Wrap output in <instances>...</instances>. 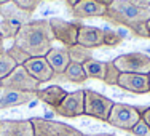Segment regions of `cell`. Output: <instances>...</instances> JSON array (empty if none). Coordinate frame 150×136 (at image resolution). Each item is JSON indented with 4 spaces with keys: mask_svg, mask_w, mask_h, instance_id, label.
I'll return each mask as SVG.
<instances>
[{
    "mask_svg": "<svg viewBox=\"0 0 150 136\" xmlns=\"http://www.w3.org/2000/svg\"><path fill=\"white\" fill-rule=\"evenodd\" d=\"M51 26L48 19H35L21 26L18 35L13 40V45L21 48L29 58H45L53 48Z\"/></svg>",
    "mask_w": 150,
    "mask_h": 136,
    "instance_id": "6da1fadb",
    "label": "cell"
},
{
    "mask_svg": "<svg viewBox=\"0 0 150 136\" xmlns=\"http://www.w3.org/2000/svg\"><path fill=\"white\" fill-rule=\"evenodd\" d=\"M104 18L113 24L133 29L137 24L147 23L150 19V8H137L128 0H113Z\"/></svg>",
    "mask_w": 150,
    "mask_h": 136,
    "instance_id": "7a4b0ae2",
    "label": "cell"
},
{
    "mask_svg": "<svg viewBox=\"0 0 150 136\" xmlns=\"http://www.w3.org/2000/svg\"><path fill=\"white\" fill-rule=\"evenodd\" d=\"M139 120H141L139 107L131 106V104H123V103H115L112 110H110L107 123L115 128H120V130L131 131Z\"/></svg>",
    "mask_w": 150,
    "mask_h": 136,
    "instance_id": "3957f363",
    "label": "cell"
},
{
    "mask_svg": "<svg viewBox=\"0 0 150 136\" xmlns=\"http://www.w3.org/2000/svg\"><path fill=\"white\" fill-rule=\"evenodd\" d=\"M30 123L34 127V136H83L80 130L62 122L32 117Z\"/></svg>",
    "mask_w": 150,
    "mask_h": 136,
    "instance_id": "277c9868",
    "label": "cell"
},
{
    "mask_svg": "<svg viewBox=\"0 0 150 136\" xmlns=\"http://www.w3.org/2000/svg\"><path fill=\"white\" fill-rule=\"evenodd\" d=\"M113 104L115 103L112 99L101 93L94 90H85V115H90L101 122H107Z\"/></svg>",
    "mask_w": 150,
    "mask_h": 136,
    "instance_id": "5b68a950",
    "label": "cell"
},
{
    "mask_svg": "<svg viewBox=\"0 0 150 136\" xmlns=\"http://www.w3.org/2000/svg\"><path fill=\"white\" fill-rule=\"evenodd\" d=\"M113 64L123 74H144L150 72V56L141 51H131L120 55L113 59Z\"/></svg>",
    "mask_w": 150,
    "mask_h": 136,
    "instance_id": "8992f818",
    "label": "cell"
},
{
    "mask_svg": "<svg viewBox=\"0 0 150 136\" xmlns=\"http://www.w3.org/2000/svg\"><path fill=\"white\" fill-rule=\"evenodd\" d=\"M50 26H51V32L54 40L61 42L66 48L72 45H77L78 40V31H80L81 23H74V21H66L61 18H51Z\"/></svg>",
    "mask_w": 150,
    "mask_h": 136,
    "instance_id": "52a82bcc",
    "label": "cell"
},
{
    "mask_svg": "<svg viewBox=\"0 0 150 136\" xmlns=\"http://www.w3.org/2000/svg\"><path fill=\"white\" fill-rule=\"evenodd\" d=\"M2 87L23 93H37L40 90V83L24 69V66H16V69L2 80Z\"/></svg>",
    "mask_w": 150,
    "mask_h": 136,
    "instance_id": "ba28073f",
    "label": "cell"
},
{
    "mask_svg": "<svg viewBox=\"0 0 150 136\" xmlns=\"http://www.w3.org/2000/svg\"><path fill=\"white\" fill-rule=\"evenodd\" d=\"M54 112L61 117H67V119L85 115V90H75L67 93V96L54 109Z\"/></svg>",
    "mask_w": 150,
    "mask_h": 136,
    "instance_id": "9c48e42d",
    "label": "cell"
},
{
    "mask_svg": "<svg viewBox=\"0 0 150 136\" xmlns=\"http://www.w3.org/2000/svg\"><path fill=\"white\" fill-rule=\"evenodd\" d=\"M34 99H37V93H23L0 85V110L29 104Z\"/></svg>",
    "mask_w": 150,
    "mask_h": 136,
    "instance_id": "30bf717a",
    "label": "cell"
},
{
    "mask_svg": "<svg viewBox=\"0 0 150 136\" xmlns=\"http://www.w3.org/2000/svg\"><path fill=\"white\" fill-rule=\"evenodd\" d=\"M121 90L134 93V95H145L150 93L149 88V77L144 74H120L118 85Z\"/></svg>",
    "mask_w": 150,
    "mask_h": 136,
    "instance_id": "8fae6325",
    "label": "cell"
},
{
    "mask_svg": "<svg viewBox=\"0 0 150 136\" xmlns=\"http://www.w3.org/2000/svg\"><path fill=\"white\" fill-rule=\"evenodd\" d=\"M23 66L38 83H45V82H50L51 78L56 77L46 58H29Z\"/></svg>",
    "mask_w": 150,
    "mask_h": 136,
    "instance_id": "7c38bea8",
    "label": "cell"
},
{
    "mask_svg": "<svg viewBox=\"0 0 150 136\" xmlns=\"http://www.w3.org/2000/svg\"><path fill=\"white\" fill-rule=\"evenodd\" d=\"M72 15L78 19L85 18H104L107 13V6L96 0H78L72 6Z\"/></svg>",
    "mask_w": 150,
    "mask_h": 136,
    "instance_id": "4fadbf2b",
    "label": "cell"
},
{
    "mask_svg": "<svg viewBox=\"0 0 150 136\" xmlns=\"http://www.w3.org/2000/svg\"><path fill=\"white\" fill-rule=\"evenodd\" d=\"M0 136H34L30 119L26 120H0Z\"/></svg>",
    "mask_w": 150,
    "mask_h": 136,
    "instance_id": "5bb4252c",
    "label": "cell"
},
{
    "mask_svg": "<svg viewBox=\"0 0 150 136\" xmlns=\"http://www.w3.org/2000/svg\"><path fill=\"white\" fill-rule=\"evenodd\" d=\"M77 43L86 46V48H98L104 45V29H99L94 26H85L81 24L78 31V40Z\"/></svg>",
    "mask_w": 150,
    "mask_h": 136,
    "instance_id": "9a60e30c",
    "label": "cell"
},
{
    "mask_svg": "<svg viewBox=\"0 0 150 136\" xmlns=\"http://www.w3.org/2000/svg\"><path fill=\"white\" fill-rule=\"evenodd\" d=\"M45 58H46V61H48L50 67L53 69L54 75L62 77V74L66 72V69L70 64V58H69L67 48H56V46H53Z\"/></svg>",
    "mask_w": 150,
    "mask_h": 136,
    "instance_id": "2e32d148",
    "label": "cell"
},
{
    "mask_svg": "<svg viewBox=\"0 0 150 136\" xmlns=\"http://www.w3.org/2000/svg\"><path fill=\"white\" fill-rule=\"evenodd\" d=\"M66 96H67V91L62 87H59V85H50V87L43 88V90L37 91L38 101H42L43 104L53 107V109H56Z\"/></svg>",
    "mask_w": 150,
    "mask_h": 136,
    "instance_id": "e0dca14e",
    "label": "cell"
},
{
    "mask_svg": "<svg viewBox=\"0 0 150 136\" xmlns=\"http://www.w3.org/2000/svg\"><path fill=\"white\" fill-rule=\"evenodd\" d=\"M0 15L3 16V19H10V21H18L21 24H26L30 21V15L23 10H19L13 2H8L5 5H0Z\"/></svg>",
    "mask_w": 150,
    "mask_h": 136,
    "instance_id": "ac0fdd59",
    "label": "cell"
},
{
    "mask_svg": "<svg viewBox=\"0 0 150 136\" xmlns=\"http://www.w3.org/2000/svg\"><path fill=\"white\" fill-rule=\"evenodd\" d=\"M85 74L88 78H96V80H104V74H105V63L99 59H88L83 64Z\"/></svg>",
    "mask_w": 150,
    "mask_h": 136,
    "instance_id": "d6986e66",
    "label": "cell"
},
{
    "mask_svg": "<svg viewBox=\"0 0 150 136\" xmlns=\"http://www.w3.org/2000/svg\"><path fill=\"white\" fill-rule=\"evenodd\" d=\"M69 51V58H70V63H77V64H85L88 59L93 58V51L86 46L77 43V45H72L67 48Z\"/></svg>",
    "mask_w": 150,
    "mask_h": 136,
    "instance_id": "ffe728a7",
    "label": "cell"
},
{
    "mask_svg": "<svg viewBox=\"0 0 150 136\" xmlns=\"http://www.w3.org/2000/svg\"><path fill=\"white\" fill-rule=\"evenodd\" d=\"M62 77L70 83H83L86 80V74H85L83 64H77V63H70L69 67L66 69V72L62 74Z\"/></svg>",
    "mask_w": 150,
    "mask_h": 136,
    "instance_id": "44dd1931",
    "label": "cell"
},
{
    "mask_svg": "<svg viewBox=\"0 0 150 136\" xmlns=\"http://www.w3.org/2000/svg\"><path fill=\"white\" fill-rule=\"evenodd\" d=\"M21 26H23V24L18 23V21H10V19L0 21V34H2L3 40H5V38H13V40H15V37L18 35Z\"/></svg>",
    "mask_w": 150,
    "mask_h": 136,
    "instance_id": "7402d4cb",
    "label": "cell"
},
{
    "mask_svg": "<svg viewBox=\"0 0 150 136\" xmlns=\"http://www.w3.org/2000/svg\"><path fill=\"white\" fill-rule=\"evenodd\" d=\"M18 64L15 63V59L8 55V51H3L0 53V80H3L5 77H8L13 70L16 69Z\"/></svg>",
    "mask_w": 150,
    "mask_h": 136,
    "instance_id": "603a6c76",
    "label": "cell"
},
{
    "mask_svg": "<svg viewBox=\"0 0 150 136\" xmlns=\"http://www.w3.org/2000/svg\"><path fill=\"white\" fill-rule=\"evenodd\" d=\"M120 70L118 67L113 64V61L105 63V74H104V83L110 85V87H115L118 85V78H120Z\"/></svg>",
    "mask_w": 150,
    "mask_h": 136,
    "instance_id": "cb8c5ba5",
    "label": "cell"
},
{
    "mask_svg": "<svg viewBox=\"0 0 150 136\" xmlns=\"http://www.w3.org/2000/svg\"><path fill=\"white\" fill-rule=\"evenodd\" d=\"M11 2L15 3L19 10H23V11L32 15V13L38 8V5H40L42 0H11Z\"/></svg>",
    "mask_w": 150,
    "mask_h": 136,
    "instance_id": "d4e9b609",
    "label": "cell"
},
{
    "mask_svg": "<svg viewBox=\"0 0 150 136\" xmlns=\"http://www.w3.org/2000/svg\"><path fill=\"white\" fill-rule=\"evenodd\" d=\"M123 42V37L115 32L113 29H104V45L107 46H117Z\"/></svg>",
    "mask_w": 150,
    "mask_h": 136,
    "instance_id": "484cf974",
    "label": "cell"
},
{
    "mask_svg": "<svg viewBox=\"0 0 150 136\" xmlns=\"http://www.w3.org/2000/svg\"><path fill=\"white\" fill-rule=\"evenodd\" d=\"M6 51H8V55L15 59V63L18 64V66H23V64L29 59V55H26V53H24L21 48H18L16 45H11Z\"/></svg>",
    "mask_w": 150,
    "mask_h": 136,
    "instance_id": "4316f807",
    "label": "cell"
},
{
    "mask_svg": "<svg viewBox=\"0 0 150 136\" xmlns=\"http://www.w3.org/2000/svg\"><path fill=\"white\" fill-rule=\"evenodd\" d=\"M131 133H133L134 136H150V128L141 117V120L134 125V128L131 130Z\"/></svg>",
    "mask_w": 150,
    "mask_h": 136,
    "instance_id": "83f0119b",
    "label": "cell"
},
{
    "mask_svg": "<svg viewBox=\"0 0 150 136\" xmlns=\"http://www.w3.org/2000/svg\"><path fill=\"white\" fill-rule=\"evenodd\" d=\"M133 34L139 35L142 38H149V32H147V23H142V24H137L136 27H133Z\"/></svg>",
    "mask_w": 150,
    "mask_h": 136,
    "instance_id": "f1b7e54d",
    "label": "cell"
},
{
    "mask_svg": "<svg viewBox=\"0 0 150 136\" xmlns=\"http://www.w3.org/2000/svg\"><path fill=\"white\" fill-rule=\"evenodd\" d=\"M139 110H141V117H142V120L145 122V123L149 125V128H150V107H139Z\"/></svg>",
    "mask_w": 150,
    "mask_h": 136,
    "instance_id": "f546056e",
    "label": "cell"
},
{
    "mask_svg": "<svg viewBox=\"0 0 150 136\" xmlns=\"http://www.w3.org/2000/svg\"><path fill=\"white\" fill-rule=\"evenodd\" d=\"M137 8H150V0H128Z\"/></svg>",
    "mask_w": 150,
    "mask_h": 136,
    "instance_id": "4dcf8cb0",
    "label": "cell"
},
{
    "mask_svg": "<svg viewBox=\"0 0 150 136\" xmlns=\"http://www.w3.org/2000/svg\"><path fill=\"white\" fill-rule=\"evenodd\" d=\"M96 2H99V3H102V5H105L107 8H109L110 5L113 3V0H96Z\"/></svg>",
    "mask_w": 150,
    "mask_h": 136,
    "instance_id": "1f68e13d",
    "label": "cell"
},
{
    "mask_svg": "<svg viewBox=\"0 0 150 136\" xmlns=\"http://www.w3.org/2000/svg\"><path fill=\"white\" fill-rule=\"evenodd\" d=\"M3 42H5V40H3L2 34H0V53H3V51H5V46H3Z\"/></svg>",
    "mask_w": 150,
    "mask_h": 136,
    "instance_id": "d6a6232c",
    "label": "cell"
},
{
    "mask_svg": "<svg viewBox=\"0 0 150 136\" xmlns=\"http://www.w3.org/2000/svg\"><path fill=\"white\" fill-rule=\"evenodd\" d=\"M83 136H115L112 133H99V135H83Z\"/></svg>",
    "mask_w": 150,
    "mask_h": 136,
    "instance_id": "836d02e7",
    "label": "cell"
},
{
    "mask_svg": "<svg viewBox=\"0 0 150 136\" xmlns=\"http://www.w3.org/2000/svg\"><path fill=\"white\" fill-rule=\"evenodd\" d=\"M147 32H149V38H150V19L147 21Z\"/></svg>",
    "mask_w": 150,
    "mask_h": 136,
    "instance_id": "e575fe53",
    "label": "cell"
},
{
    "mask_svg": "<svg viewBox=\"0 0 150 136\" xmlns=\"http://www.w3.org/2000/svg\"><path fill=\"white\" fill-rule=\"evenodd\" d=\"M8 2H11V0H0V5H5V3H8Z\"/></svg>",
    "mask_w": 150,
    "mask_h": 136,
    "instance_id": "d590c367",
    "label": "cell"
},
{
    "mask_svg": "<svg viewBox=\"0 0 150 136\" xmlns=\"http://www.w3.org/2000/svg\"><path fill=\"white\" fill-rule=\"evenodd\" d=\"M147 77H149V88H150V72H149V75H147Z\"/></svg>",
    "mask_w": 150,
    "mask_h": 136,
    "instance_id": "8d00e7d4",
    "label": "cell"
},
{
    "mask_svg": "<svg viewBox=\"0 0 150 136\" xmlns=\"http://www.w3.org/2000/svg\"><path fill=\"white\" fill-rule=\"evenodd\" d=\"M0 85H2V80H0Z\"/></svg>",
    "mask_w": 150,
    "mask_h": 136,
    "instance_id": "74e56055",
    "label": "cell"
},
{
    "mask_svg": "<svg viewBox=\"0 0 150 136\" xmlns=\"http://www.w3.org/2000/svg\"><path fill=\"white\" fill-rule=\"evenodd\" d=\"M66 2H67V0H66Z\"/></svg>",
    "mask_w": 150,
    "mask_h": 136,
    "instance_id": "f35d334b",
    "label": "cell"
}]
</instances>
